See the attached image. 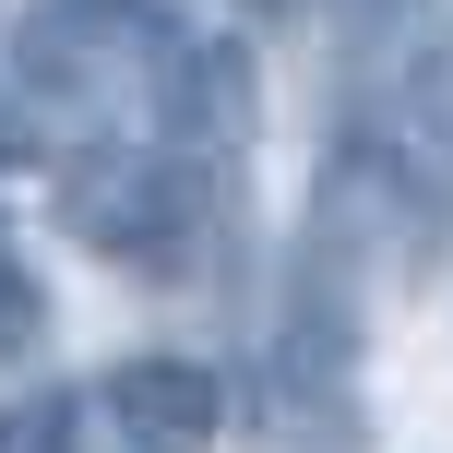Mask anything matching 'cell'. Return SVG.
<instances>
[{
  "instance_id": "cell-1",
  "label": "cell",
  "mask_w": 453,
  "mask_h": 453,
  "mask_svg": "<svg viewBox=\"0 0 453 453\" xmlns=\"http://www.w3.org/2000/svg\"><path fill=\"white\" fill-rule=\"evenodd\" d=\"M180 24L156 0H36L12 36V72L48 119L72 132H156L167 119V72H180Z\"/></svg>"
},
{
  "instance_id": "cell-2",
  "label": "cell",
  "mask_w": 453,
  "mask_h": 453,
  "mask_svg": "<svg viewBox=\"0 0 453 453\" xmlns=\"http://www.w3.org/2000/svg\"><path fill=\"white\" fill-rule=\"evenodd\" d=\"M60 226L96 250V263L132 274H191L215 239V191L191 180V143L156 132H96L84 156L60 167Z\"/></svg>"
},
{
  "instance_id": "cell-3",
  "label": "cell",
  "mask_w": 453,
  "mask_h": 453,
  "mask_svg": "<svg viewBox=\"0 0 453 453\" xmlns=\"http://www.w3.org/2000/svg\"><path fill=\"white\" fill-rule=\"evenodd\" d=\"M430 180H418L406 143H346L311 191V263L322 274H370V287H406L430 274Z\"/></svg>"
},
{
  "instance_id": "cell-4",
  "label": "cell",
  "mask_w": 453,
  "mask_h": 453,
  "mask_svg": "<svg viewBox=\"0 0 453 453\" xmlns=\"http://www.w3.org/2000/svg\"><path fill=\"white\" fill-rule=\"evenodd\" d=\"M96 406H108L119 453H215L226 441V382L203 358H119Z\"/></svg>"
},
{
  "instance_id": "cell-5",
  "label": "cell",
  "mask_w": 453,
  "mask_h": 453,
  "mask_svg": "<svg viewBox=\"0 0 453 453\" xmlns=\"http://www.w3.org/2000/svg\"><path fill=\"white\" fill-rule=\"evenodd\" d=\"M167 143H191V156H239L250 132H263V72H250L239 36H191L180 72H167Z\"/></svg>"
},
{
  "instance_id": "cell-6",
  "label": "cell",
  "mask_w": 453,
  "mask_h": 453,
  "mask_svg": "<svg viewBox=\"0 0 453 453\" xmlns=\"http://www.w3.org/2000/svg\"><path fill=\"white\" fill-rule=\"evenodd\" d=\"M36 334H48V287H36V263L12 250V226H0V370L36 358Z\"/></svg>"
},
{
  "instance_id": "cell-7",
  "label": "cell",
  "mask_w": 453,
  "mask_h": 453,
  "mask_svg": "<svg viewBox=\"0 0 453 453\" xmlns=\"http://www.w3.org/2000/svg\"><path fill=\"white\" fill-rule=\"evenodd\" d=\"M406 132H418L406 156H418V167H430V180L453 191V60H430V72H418V96H406Z\"/></svg>"
},
{
  "instance_id": "cell-8",
  "label": "cell",
  "mask_w": 453,
  "mask_h": 453,
  "mask_svg": "<svg viewBox=\"0 0 453 453\" xmlns=\"http://www.w3.org/2000/svg\"><path fill=\"white\" fill-rule=\"evenodd\" d=\"M60 394H36V406H12V418H0V453H60Z\"/></svg>"
},
{
  "instance_id": "cell-9",
  "label": "cell",
  "mask_w": 453,
  "mask_h": 453,
  "mask_svg": "<svg viewBox=\"0 0 453 453\" xmlns=\"http://www.w3.org/2000/svg\"><path fill=\"white\" fill-rule=\"evenodd\" d=\"M250 12H287V0H250Z\"/></svg>"
}]
</instances>
